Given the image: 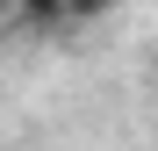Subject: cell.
Listing matches in <instances>:
<instances>
[{
	"mask_svg": "<svg viewBox=\"0 0 158 151\" xmlns=\"http://www.w3.org/2000/svg\"><path fill=\"white\" fill-rule=\"evenodd\" d=\"M0 15L15 29H65V0H7Z\"/></svg>",
	"mask_w": 158,
	"mask_h": 151,
	"instance_id": "obj_1",
	"label": "cell"
},
{
	"mask_svg": "<svg viewBox=\"0 0 158 151\" xmlns=\"http://www.w3.org/2000/svg\"><path fill=\"white\" fill-rule=\"evenodd\" d=\"M122 0H65V29H86V22H108Z\"/></svg>",
	"mask_w": 158,
	"mask_h": 151,
	"instance_id": "obj_2",
	"label": "cell"
},
{
	"mask_svg": "<svg viewBox=\"0 0 158 151\" xmlns=\"http://www.w3.org/2000/svg\"><path fill=\"white\" fill-rule=\"evenodd\" d=\"M144 72H151V86H158V43H151V58H144Z\"/></svg>",
	"mask_w": 158,
	"mask_h": 151,
	"instance_id": "obj_3",
	"label": "cell"
},
{
	"mask_svg": "<svg viewBox=\"0 0 158 151\" xmlns=\"http://www.w3.org/2000/svg\"><path fill=\"white\" fill-rule=\"evenodd\" d=\"M0 7H7V0H0Z\"/></svg>",
	"mask_w": 158,
	"mask_h": 151,
	"instance_id": "obj_4",
	"label": "cell"
}]
</instances>
